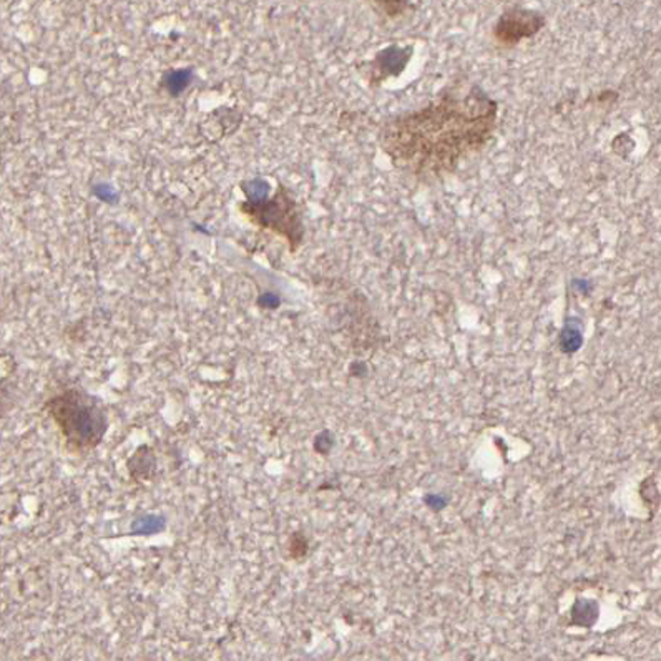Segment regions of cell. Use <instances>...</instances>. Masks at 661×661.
<instances>
[{
	"label": "cell",
	"mask_w": 661,
	"mask_h": 661,
	"mask_svg": "<svg viewBox=\"0 0 661 661\" xmlns=\"http://www.w3.org/2000/svg\"><path fill=\"white\" fill-rule=\"evenodd\" d=\"M582 331L579 328L570 327V324H567L560 334V348L565 352H575L582 345Z\"/></svg>",
	"instance_id": "cell-10"
},
{
	"label": "cell",
	"mask_w": 661,
	"mask_h": 661,
	"mask_svg": "<svg viewBox=\"0 0 661 661\" xmlns=\"http://www.w3.org/2000/svg\"><path fill=\"white\" fill-rule=\"evenodd\" d=\"M241 213L261 230L273 231L290 244L291 253L300 250L304 240L303 208L294 200L290 188L278 183L273 197L261 201H240Z\"/></svg>",
	"instance_id": "cell-3"
},
{
	"label": "cell",
	"mask_w": 661,
	"mask_h": 661,
	"mask_svg": "<svg viewBox=\"0 0 661 661\" xmlns=\"http://www.w3.org/2000/svg\"><path fill=\"white\" fill-rule=\"evenodd\" d=\"M46 409L69 448L76 451H92L106 438L109 429L106 409L86 391L66 389L52 395Z\"/></svg>",
	"instance_id": "cell-2"
},
{
	"label": "cell",
	"mask_w": 661,
	"mask_h": 661,
	"mask_svg": "<svg viewBox=\"0 0 661 661\" xmlns=\"http://www.w3.org/2000/svg\"><path fill=\"white\" fill-rule=\"evenodd\" d=\"M334 448V435L330 431H323L314 439V451L321 455H328Z\"/></svg>",
	"instance_id": "cell-13"
},
{
	"label": "cell",
	"mask_w": 661,
	"mask_h": 661,
	"mask_svg": "<svg viewBox=\"0 0 661 661\" xmlns=\"http://www.w3.org/2000/svg\"><path fill=\"white\" fill-rule=\"evenodd\" d=\"M288 550H290L291 559L300 562V560L307 559L308 553H310V540H308L304 533L294 532L290 537V547H288Z\"/></svg>",
	"instance_id": "cell-11"
},
{
	"label": "cell",
	"mask_w": 661,
	"mask_h": 661,
	"mask_svg": "<svg viewBox=\"0 0 661 661\" xmlns=\"http://www.w3.org/2000/svg\"><path fill=\"white\" fill-rule=\"evenodd\" d=\"M157 458L149 445L137 449L136 454L130 458L129 472L136 481H149L156 474Z\"/></svg>",
	"instance_id": "cell-6"
},
{
	"label": "cell",
	"mask_w": 661,
	"mask_h": 661,
	"mask_svg": "<svg viewBox=\"0 0 661 661\" xmlns=\"http://www.w3.org/2000/svg\"><path fill=\"white\" fill-rule=\"evenodd\" d=\"M240 190L243 191L247 201H261L264 198H270V181L264 178H253V180H244L240 183Z\"/></svg>",
	"instance_id": "cell-9"
},
{
	"label": "cell",
	"mask_w": 661,
	"mask_h": 661,
	"mask_svg": "<svg viewBox=\"0 0 661 661\" xmlns=\"http://www.w3.org/2000/svg\"><path fill=\"white\" fill-rule=\"evenodd\" d=\"M193 79V69L168 70V72L163 73L162 83H160V86H162V89L166 90L171 99H177V97H180L184 90H188V87L191 86Z\"/></svg>",
	"instance_id": "cell-7"
},
{
	"label": "cell",
	"mask_w": 661,
	"mask_h": 661,
	"mask_svg": "<svg viewBox=\"0 0 661 661\" xmlns=\"http://www.w3.org/2000/svg\"><path fill=\"white\" fill-rule=\"evenodd\" d=\"M280 304V297H278L277 293H273V291H267V293L261 294V297L258 298V307L264 308V310H278Z\"/></svg>",
	"instance_id": "cell-14"
},
{
	"label": "cell",
	"mask_w": 661,
	"mask_h": 661,
	"mask_svg": "<svg viewBox=\"0 0 661 661\" xmlns=\"http://www.w3.org/2000/svg\"><path fill=\"white\" fill-rule=\"evenodd\" d=\"M166 529V517L159 515V513H147V515L133 520L132 525H130V533L132 535H156V533H162Z\"/></svg>",
	"instance_id": "cell-8"
},
{
	"label": "cell",
	"mask_w": 661,
	"mask_h": 661,
	"mask_svg": "<svg viewBox=\"0 0 661 661\" xmlns=\"http://www.w3.org/2000/svg\"><path fill=\"white\" fill-rule=\"evenodd\" d=\"M93 194H96L99 200L107 201V203H113L117 200L116 190H113L110 184H97L93 188Z\"/></svg>",
	"instance_id": "cell-15"
},
{
	"label": "cell",
	"mask_w": 661,
	"mask_h": 661,
	"mask_svg": "<svg viewBox=\"0 0 661 661\" xmlns=\"http://www.w3.org/2000/svg\"><path fill=\"white\" fill-rule=\"evenodd\" d=\"M372 7H378V9H382L381 12L384 13L385 17L389 19H394V17L402 16L405 12L408 7H412L411 2H375L372 3Z\"/></svg>",
	"instance_id": "cell-12"
},
{
	"label": "cell",
	"mask_w": 661,
	"mask_h": 661,
	"mask_svg": "<svg viewBox=\"0 0 661 661\" xmlns=\"http://www.w3.org/2000/svg\"><path fill=\"white\" fill-rule=\"evenodd\" d=\"M499 103L479 86L445 90L422 109L388 120L379 146L392 166L421 181L454 173L494 139Z\"/></svg>",
	"instance_id": "cell-1"
},
{
	"label": "cell",
	"mask_w": 661,
	"mask_h": 661,
	"mask_svg": "<svg viewBox=\"0 0 661 661\" xmlns=\"http://www.w3.org/2000/svg\"><path fill=\"white\" fill-rule=\"evenodd\" d=\"M412 56H414L412 47H385V49L379 50L374 59L368 63L369 73L365 77L371 86H379L385 79L399 77L411 62Z\"/></svg>",
	"instance_id": "cell-5"
},
{
	"label": "cell",
	"mask_w": 661,
	"mask_h": 661,
	"mask_svg": "<svg viewBox=\"0 0 661 661\" xmlns=\"http://www.w3.org/2000/svg\"><path fill=\"white\" fill-rule=\"evenodd\" d=\"M545 26L547 19L543 13L525 7H509L497 19L492 36L503 49H513L523 40L535 37Z\"/></svg>",
	"instance_id": "cell-4"
}]
</instances>
